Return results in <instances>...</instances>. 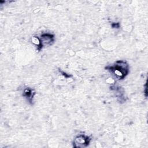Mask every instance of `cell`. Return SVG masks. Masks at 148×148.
<instances>
[{"mask_svg":"<svg viewBox=\"0 0 148 148\" xmlns=\"http://www.w3.org/2000/svg\"><path fill=\"white\" fill-rule=\"evenodd\" d=\"M91 139L89 136L84 134H80L77 135L73 139V146L75 147H84L87 146Z\"/></svg>","mask_w":148,"mask_h":148,"instance_id":"3957f363","label":"cell"},{"mask_svg":"<svg viewBox=\"0 0 148 148\" xmlns=\"http://www.w3.org/2000/svg\"><path fill=\"white\" fill-rule=\"evenodd\" d=\"M105 69L109 71L116 79H124L129 73V65L124 60H118L112 65H108Z\"/></svg>","mask_w":148,"mask_h":148,"instance_id":"6da1fadb","label":"cell"},{"mask_svg":"<svg viewBox=\"0 0 148 148\" xmlns=\"http://www.w3.org/2000/svg\"><path fill=\"white\" fill-rule=\"evenodd\" d=\"M35 94V92L32 89L29 87L26 88L23 92V96L26 98L27 101L30 103H32L33 98Z\"/></svg>","mask_w":148,"mask_h":148,"instance_id":"277c9868","label":"cell"},{"mask_svg":"<svg viewBox=\"0 0 148 148\" xmlns=\"http://www.w3.org/2000/svg\"><path fill=\"white\" fill-rule=\"evenodd\" d=\"M37 39L38 40V49L40 50L44 46L51 45L54 42L55 37L53 34L46 32L42 34L40 38H37Z\"/></svg>","mask_w":148,"mask_h":148,"instance_id":"7a4b0ae2","label":"cell"}]
</instances>
